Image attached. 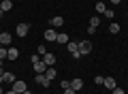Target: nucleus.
Returning <instances> with one entry per match:
<instances>
[{
	"mask_svg": "<svg viewBox=\"0 0 128 94\" xmlns=\"http://www.w3.org/2000/svg\"><path fill=\"white\" fill-rule=\"evenodd\" d=\"M45 77H47V79H56V77H58V71H56V68L54 66H47V71H45Z\"/></svg>",
	"mask_w": 128,
	"mask_h": 94,
	"instance_id": "obj_7",
	"label": "nucleus"
},
{
	"mask_svg": "<svg viewBox=\"0 0 128 94\" xmlns=\"http://www.w3.org/2000/svg\"><path fill=\"white\" fill-rule=\"evenodd\" d=\"M34 81H36L38 85H43V88H49V83H51V81H49V79L45 77V73H36V77H34Z\"/></svg>",
	"mask_w": 128,
	"mask_h": 94,
	"instance_id": "obj_2",
	"label": "nucleus"
},
{
	"mask_svg": "<svg viewBox=\"0 0 128 94\" xmlns=\"http://www.w3.org/2000/svg\"><path fill=\"white\" fill-rule=\"evenodd\" d=\"M9 43H11V34H9V32H2V34H0V45H4V47H6Z\"/></svg>",
	"mask_w": 128,
	"mask_h": 94,
	"instance_id": "obj_10",
	"label": "nucleus"
},
{
	"mask_svg": "<svg viewBox=\"0 0 128 94\" xmlns=\"http://www.w3.org/2000/svg\"><path fill=\"white\" fill-rule=\"evenodd\" d=\"M0 73H2V60H0Z\"/></svg>",
	"mask_w": 128,
	"mask_h": 94,
	"instance_id": "obj_31",
	"label": "nucleus"
},
{
	"mask_svg": "<svg viewBox=\"0 0 128 94\" xmlns=\"http://www.w3.org/2000/svg\"><path fill=\"white\" fill-rule=\"evenodd\" d=\"M43 54H47V47H45V45H41V47H38V56H43Z\"/></svg>",
	"mask_w": 128,
	"mask_h": 94,
	"instance_id": "obj_25",
	"label": "nucleus"
},
{
	"mask_svg": "<svg viewBox=\"0 0 128 94\" xmlns=\"http://www.w3.org/2000/svg\"><path fill=\"white\" fill-rule=\"evenodd\" d=\"M41 58H43V62H45L47 66H51V64H56V54H43Z\"/></svg>",
	"mask_w": 128,
	"mask_h": 94,
	"instance_id": "obj_5",
	"label": "nucleus"
},
{
	"mask_svg": "<svg viewBox=\"0 0 128 94\" xmlns=\"http://www.w3.org/2000/svg\"><path fill=\"white\" fill-rule=\"evenodd\" d=\"M2 79L9 81V83H13V81H15V75H13V73H9V71H2Z\"/></svg>",
	"mask_w": 128,
	"mask_h": 94,
	"instance_id": "obj_14",
	"label": "nucleus"
},
{
	"mask_svg": "<svg viewBox=\"0 0 128 94\" xmlns=\"http://www.w3.org/2000/svg\"><path fill=\"white\" fill-rule=\"evenodd\" d=\"M92 47H94L92 41H81V43H79V54H81V56H88V54L92 51Z\"/></svg>",
	"mask_w": 128,
	"mask_h": 94,
	"instance_id": "obj_1",
	"label": "nucleus"
},
{
	"mask_svg": "<svg viewBox=\"0 0 128 94\" xmlns=\"http://www.w3.org/2000/svg\"><path fill=\"white\" fill-rule=\"evenodd\" d=\"M0 7H2V13H6V11L13 9V2H11V0H2V2H0Z\"/></svg>",
	"mask_w": 128,
	"mask_h": 94,
	"instance_id": "obj_12",
	"label": "nucleus"
},
{
	"mask_svg": "<svg viewBox=\"0 0 128 94\" xmlns=\"http://www.w3.org/2000/svg\"><path fill=\"white\" fill-rule=\"evenodd\" d=\"M24 94H32V92H30V90H26V92H24Z\"/></svg>",
	"mask_w": 128,
	"mask_h": 94,
	"instance_id": "obj_32",
	"label": "nucleus"
},
{
	"mask_svg": "<svg viewBox=\"0 0 128 94\" xmlns=\"http://www.w3.org/2000/svg\"><path fill=\"white\" fill-rule=\"evenodd\" d=\"M45 39L47 41H56V39H58V32H56V30H45Z\"/></svg>",
	"mask_w": 128,
	"mask_h": 94,
	"instance_id": "obj_16",
	"label": "nucleus"
},
{
	"mask_svg": "<svg viewBox=\"0 0 128 94\" xmlns=\"http://www.w3.org/2000/svg\"><path fill=\"white\" fill-rule=\"evenodd\" d=\"M126 17H128V13H126Z\"/></svg>",
	"mask_w": 128,
	"mask_h": 94,
	"instance_id": "obj_36",
	"label": "nucleus"
},
{
	"mask_svg": "<svg viewBox=\"0 0 128 94\" xmlns=\"http://www.w3.org/2000/svg\"><path fill=\"white\" fill-rule=\"evenodd\" d=\"M4 58H9V49L6 47H0V60H4Z\"/></svg>",
	"mask_w": 128,
	"mask_h": 94,
	"instance_id": "obj_20",
	"label": "nucleus"
},
{
	"mask_svg": "<svg viewBox=\"0 0 128 94\" xmlns=\"http://www.w3.org/2000/svg\"><path fill=\"white\" fill-rule=\"evenodd\" d=\"M51 26H54V28H62L64 26V19L60 17V15H56V17H51Z\"/></svg>",
	"mask_w": 128,
	"mask_h": 94,
	"instance_id": "obj_8",
	"label": "nucleus"
},
{
	"mask_svg": "<svg viewBox=\"0 0 128 94\" xmlns=\"http://www.w3.org/2000/svg\"><path fill=\"white\" fill-rule=\"evenodd\" d=\"M19 58V49L17 47H11L9 49V60H17Z\"/></svg>",
	"mask_w": 128,
	"mask_h": 94,
	"instance_id": "obj_17",
	"label": "nucleus"
},
{
	"mask_svg": "<svg viewBox=\"0 0 128 94\" xmlns=\"http://www.w3.org/2000/svg\"><path fill=\"white\" fill-rule=\"evenodd\" d=\"M15 32H17V36H26L28 32H30V26H28V24H17Z\"/></svg>",
	"mask_w": 128,
	"mask_h": 94,
	"instance_id": "obj_3",
	"label": "nucleus"
},
{
	"mask_svg": "<svg viewBox=\"0 0 128 94\" xmlns=\"http://www.w3.org/2000/svg\"><path fill=\"white\" fill-rule=\"evenodd\" d=\"M70 88H73L75 92H79V90L83 88V81L81 79H70Z\"/></svg>",
	"mask_w": 128,
	"mask_h": 94,
	"instance_id": "obj_9",
	"label": "nucleus"
},
{
	"mask_svg": "<svg viewBox=\"0 0 128 94\" xmlns=\"http://www.w3.org/2000/svg\"><path fill=\"white\" fill-rule=\"evenodd\" d=\"M111 92H113V94H126V92H124V90H122V88H118V85H115V88H113V90H111Z\"/></svg>",
	"mask_w": 128,
	"mask_h": 94,
	"instance_id": "obj_23",
	"label": "nucleus"
},
{
	"mask_svg": "<svg viewBox=\"0 0 128 94\" xmlns=\"http://www.w3.org/2000/svg\"><path fill=\"white\" fill-rule=\"evenodd\" d=\"M41 60H43V58H41V56H38V54H36V56H32V64H36V62H41Z\"/></svg>",
	"mask_w": 128,
	"mask_h": 94,
	"instance_id": "obj_24",
	"label": "nucleus"
},
{
	"mask_svg": "<svg viewBox=\"0 0 128 94\" xmlns=\"http://www.w3.org/2000/svg\"><path fill=\"white\" fill-rule=\"evenodd\" d=\"M34 71H36V73H45V71H47V64L41 60V62H36V64H34Z\"/></svg>",
	"mask_w": 128,
	"mask_h": 94,
	"instance_id": "obj_15",
	"label": "nucleus"
},
{
	"mask_svg": "<svg viewBox=\"0 0 128 94\" xmlns=\"http://www.w3.org/2000/svg\"><path fill=\"white\" fill-rule=\"evenodd\" d=\"M4 94H17V92H15V90H11V92H4Z\"/></svg>",
	"mask_w": 128,
	"mask_h": 94,
	"instance_id": "obj_30",
	"label": "nucleus"
},
{
	"mask_svg": "<svg viewBox=\"0 0 128 94\" xmlns=\"http://www.w3.org/2000/svg\"><path fill=\"white\" fill-rule=\"evenodd\" d=\"M111 2H113V5H120V2H122V0H111Z\"/></svg>",
	"mask_w": 128,
	"mask_h": 94,
	"instance_id": "obj_29",
	"label": "nucleus"
},
{
	"mask_svg": "<svg viewBox=\"0 0 128 94\" xmlns=\"http://www.w3.org/2000/svg\"><path fill=\"white\" fill-rule=\"evenodd\" d=\"M0 94H4V92H2V88H0Z\"/></svg>",
	"mask_w": 128,
	"mask_h": 94,
	"instance_id": "obj_34",
	"label": "nucleus"
},
{
	"mask_svg": "<svg viewBox=\"0 0 128 94\" xmlns=\"http://www.w3.org/2000/svg\"><path fill=\"white\" fill-rule=\"evenodd\" d=\"M105 17H109V19H113V11H111V9H107V11H105Z\"/></svg>",
	"mask_w": 128,
	"mask_h": 94,
	"instance_id": "obj_26",
	"label": "nucleus"
},
{
	"mask_svg": "<svg viewBox=\"0 0 128 94\" xmlns=\"http://www.w3.org/2000/svg\"><path fill=\"white\" fill-rule=\"evenodd\" d=\"M102 85H105L107 90H113V88H115V77H105V81H102Z\"/></svg>",
	"mask_w": 128,
	"mask_h": 94,
	"instance_id": "obj_6",
	"label": "nucleus"
},
{
	"mask_svg": "<svg viewBox=\"0 0 128 94\" xmlns=\"http://www.w3.org/2000/svg\"><path fill=\"white\" fill-rule=\"evenodd\" d=\"M94 81H96V85H102V81H105V77H100V75H96V79H94Z\"/></svg>",
	"mask_w": 128,
	"mask_h": 94,
	"instance_id": "obj_22",
	"label": "nucleus"
},
{
	"mask_svg": "<svg viewBox=\"0 0 128 94\" xmlns=\"http://www.w3.org/2000/svg\"><path fill=\"white\" fill-rule=\"evenodd\" d=\"M96 11H98V13H105V11H107L105 2H100V0H98V2H96Z\"/></svg>",
	"mask_w": 128,
	"mask_h": 94,
	"instance_id": "obj_19",
	"label": "nucleus"
},
{
	"mask_svg": "<svg viewBox=\"0 0 128 94\" xmlns=\"http://www.w3.org/2000/svg\"><path fill=\"white\" fill-rule=\"evenodd\" d=\"M90 26H94V28H98V26H100V19H98V17H96V15H94V17L90 19Z\"/></svg>",
	"mask_w": 128,
	"mask_h": 94,
	"instance_id": "obj_21",
	"label": "nucleus"
},
{
	"mask_svg": "<svg viewBox=\"0 0 128 94\" xmlns=\"http://www.w3.org/2000/svg\"><path fill=\"white\" fill-rule=\"evenodd\" d=\"M109 32H111V34H118V32H120V24H118V22H113V24L109 26Z\"/></svg>",
	"mask_w": 128,
	"mask_h": 94,
	"instance_id": "obj_18",
	"label": "nucleus"
},
{
	"mask_svg": "<svg viewBox=\"0 0 128 94\" xmlns=\"http://www.w3.org/2000/svg\"><path fill=\"white\" fill-rule=\"evenodd\" d=\"M13 90H15L17 94H24L28 88H26V83H24V81H17V79H15V81H13Z\"/></svg>",
	"mask_w": 128,
	"mask_h": 94,
	"instance_id": "obj_4",
	"label": "nucleus"
},
{
	"mask_svg": "<svg viewBox=\"0 0 128 94\" xmlns=\"http://www.w3.org/2000/svg\"><path fill=\"white\" fill-rule=\"evenodd\" d=\"M64 94H75V90L73 88H66V90H64Z\"/></svg>",
	"mask_w": 128,
	"mask_h": 94,
	"instance_id": "obj_28",
	"label": "nucleus"
},
{
	"mask_svg": "<svg viewBox=\"0 0 128 94\" xmlns=\"http://www.w3.org/2000/svg\"><path fill=\"white\" fill-rule=\"evenodd\" d=\"M0 34H2V30H0Z\"/></svg>",
	"mask_w": 128,
	"mask_h": 94,
	"instance_id": "obj_35",
	"label": "nucleus"
},
{
	"mask_svg": "<svg viewBox=\"0 0 128 94\" xmlns=\"http://www.w3.org/2000/svg\"><path fill=\"white\" fill-rule=\"evenodd\" d=\"M66 49H68L70 54H75V51H79V43H75V41H68V43H66Z\"/></svg>",
	"mask_w": 128,
	"mask_h": 94,
	"instance_id": "obj_11",
	"label": "nucleus"
},
{
	"mask_svg": "<svg viewBox=\"0 0 128 94\" xmlns=\"http://www.w3.org/2000/svg\"><path fill=\"white\" fill-rule=\"evenodd\" d=\"M56 43H60V45H66V43H68V36L64 34V32H58V39H56Z\"/></svg>",
	"mask_w": 128,
	"mask_h": 94,
	"instance_id": "obj_13",
	"label": "nucleus"
},
{
	"mask_svg": "<svg viewBox=\"0 0 128 94\" xmlns=\"http://www.w3.org/2000/svg\"><path fill=\"white\" fill-rule=\"evenodd\" d=\"M60 85H62V90H66V88H70V81H62Z\"/></svg>",
	"mask_w": 128,
	"mask_h": 94,
	"instance_id": "obj_27",
	"label": "nucleus"
},
{
	"mask_svg": "<svg viewBox=\"0 0 128 94\" xmlns=\"http://www.w3.org/2000/svg\"><path fill=\"white\" fill-rule=\"evenodd\" d=\"M0 15H2V7H0Z\"/></svg>",
	"mask_w": 128,
	"mask_h": 94,
	"instance_id": "obj_33",
	"label": "nucleus"
}]
</instances>
